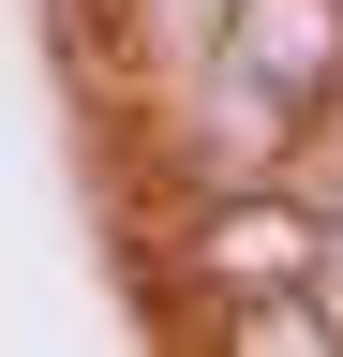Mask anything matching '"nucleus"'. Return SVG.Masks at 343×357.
<instances>
[{"label":"nucleus","mask_w":343,"mask_h":357,"mask_svg":"<svg viewBox=\"0 0 343 357\" xmlns=\"http://www.w3.org/2000/svg\"><path fill=\"white\" fill-rule=\"evenodd\" d=\"M209 75L254 105L269 149H314V134L343 119V0H224Z\"/></svg>","instance_id":"nucleus-1"},{"label":"nucleus","mask_w":343,"mask_h":357,"mask_svg":"<svg viewBox=\"0 0 343 357\" xmlns=\"http://www.w3.org/2000/svg\"><path fill=\"white\" fill-rule=\"evenodd\" d=\"M180 342H209V357H328L343 328H328V283H254V298L180 312Z\"/></svg>","instance_id":"nucleus-2"}]
</instances>
